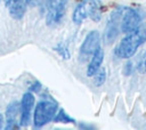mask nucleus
<instances>
[{"mask_svg":"<svg viewBox=\"0 0 146 130\" xmlns=\"http://www.w3.org/2000/svg\"><path fill=\"white\" fill-rule=\"evenodd\" d=\"M146 40V31L136 30L133 32L127 33V35L120 41L115 49V54L120 58H130L132 57L139 46Z\"/></svg>","mask_w":146,"mask_h":130,"instance_id":"f257e3e1","label":"nucleus"},{"mask_svg":"<svg viewBox=\"0 0 146 130\" xmlns=\"http://www.w3.org/2000/svg\"><path fill=\"white\" fill-rule=\"evenodd\" d=\"M57 111V104L50 100H41L36 104L34 109L33 123L35 128L43 127L47 124L54 116Z\"/></svg>","mask_w":146,"mask_h":130,"instance_id":"f03ea898","label":"nucleus"},{"mask_svg":"<svg viewBox=\"0 0 146 130\" xmlns=\"http://www.w3.org/2000/svg\"><path fill=\"white\" fill-rule=\"evenodd\" d=\"M68 0H46V22L48 25L58 24L66 10V5Z\"/></svg>","mask_w":146,"mask_h":130,"instance_id":"7ed1b4c3","label":"nucleus"},{"mask_svg":"<svg viewBox=\"0 0 146 130\" xmlns=\"http://www.w3.org/2000/svg\"><path fill=\"white\" fill-rule=\"evenodd\" d=\"M100 44V35L98 31H91L88 33V35L86 36L84 41L81 44L80 48V59L87 60L90 56H92V54L99 48Z\"/></svg>","mask_w":146,"mask_h":130,"instance_id":"20e7f679","label":"nucleus"},{"mask_svg":"<svg viewBox=\"0 0 146 130\" xmlns=\"http://www.w3.org/2000/svg\"><path fill=\"white\" fill-rule=\"evenodd\" d=\"M140 24V15L132 8H123L121 14V31L130 33L138 30Z\"/></svg>","mask_w":146,"mask_h":130,"instance_id":"39448f33","label":"nucleus"},{"mask_svg":"<svg viewBox=\"0 0 146 130\" xmlns=\"http://www.w3.org/2000/svg\"><path fill=\"white\" fill-rule=\"evenodd\" d=\"M6 129H16L19 127L21 117V105L18 101H13L6 109Z\"/></svg>","mask_w":146,"mask_h":130,"instance_id":"423d86ee","label":"nucleus"},{"mask_svg":"<svg viewBox=\"0 0 146 130\" xmlns=\"http://www.w3.org/2000/svg\"><path fill=\"white\" fill-rule=\"evenodd\" d=\"M34 104V96L32 92H25L21 100V117L19 125H27L31 119V109Z\"/></svg>","mask_w":146,"mask_h":130,"instance_id":"0eeeda50","label":"nucleus"},{"mask_svg":"<svg viewBox=\"0 0 146 130\" xmlns=\"http://www.w3.org/2000/svg\"><path fill=\"white\" fill-rule=\"evenodd\" d=\"M13 18L21 19L25 14V0H3Z\"/></svg>","mask_w":146,"mask_h":130,"instance_id":"6e6552de","label":"nucleus"},{"mask_svg":"<svg viewBox=\"0 0 146 130\" xmlns=\"http://www.w3.org/2000/svg\"><path fill=\"white\" fill-rule=\"evenodd\" d=\"M103 59H104V51L103 49L99 47L94 54H92V58L88 65V68H87V75L88 76H94V74L98 71V68L102 66V63H103Z\"/></svg>","mask_w":146,"mask_h":130,"instance_id":"1a4fd4ad","label":"nucleus"},{"mask_svg":"<svg viewBox=\"0 0 146 130\" xmlns=\"http://www.w3.org/2000/svg\"><path fill=\"white\" fill-rule=\"evenodd\" d=\"M87 16H89V14H88V1L83 0L80 3H78L76 7L74 8L72 19L75 24H81L87 18Z\"/></svg>","mask_w":146,"mask_h":130,"instance_id":"9d476101","label":"nucleus"},{"mask_svg":"<svg viewBox=\"0 0 146 130\" xmlns=\"http://www.w3.org/2000/svg\"><path fill=\"white\" fill-rule=\"evenodd\" d=\"M88 1V14L90 18L95 22H98L102 17L100 3L97 0H87Z\"/></svg>","mask_w":146,"mask_h":130,"instance_id":"9b49d317","label":"nucleus"},{"mask_svg":"<svg viewBox=\"0 0 146 130\" xmlns=\"http://www.w3.org/2000/svg\"><path fill=\"white\" fill-rule=\"evenodd\" d=\"M94 75H95L94 82H95L96 86H102L105 82V80H106V71H105L104 67H99L98 71Z\"/></svg>","mask_w":146,"mask_h":130,"instance_id":"f8f14e48","label":"nucleus"},{"mask_svg":"<svg viewBox=\"0 0 146 130\" xmlns=\"http://www.w3.org/2000/svg\"><path fill=\"white\" fill-rule=\"evenodd\" d=\"M55 121H56V122H62V123H74V120H73L72 117H70V116L64 112V109H59V113L56 115Z\"/></svg>","mask_w":146,"mask_h":130,"instance_id":"ddd939ff","label":"nucleus"},{"mask_svg":"<svg viewBox=\"0 0 146 130\" xmlns=\"http://www.w3.org/2000/svg\"><path fill=\"white\" fill-rule=\"evenodd\" d=\"M55 49L57 50V52H58V54H59L64 59H68V58H70V51H68V49H67L64 44L59 43Z\"/></svg>","mask_w":146,"mask_h":130,"instance_id":"4468645a","label":"nucleus"},{"mask_svg":"<svg viewBox=\"0 0 146 130\" xmlns=\"http://www.w3.org/2000/svg\"><path fill=\"white\" fill-rule=\"evenodd\" d=\"M40 2V0H25V3L29 6H35Z\"/></svg>","mask_w":146,"mask_h":130,"instance_id":"2eb2a0df","label":"nucleus"},{"mask_svg":"<svg viewBox=\"0 0 146 130\" xmlns=\"http://www.w3.org/2000/svg\"><path fill=\"white\" fill-rule=\"evenodd\" d=\"M41 87V84L39 83V82H35V84L34 86H32L31 87V90H33V91H38L39 90V88Z\"/></svg>","mask_w":146,"mask_h":130,"instance_id":"dca6fc26","label":"nucleus"},{"mask_svg":"<svg viewBox=\"0 0 146 130\" xmlns=\"http://www.w3.org/2000/svg\"><path fill=\"white\" fill-rule=\"evenodd\" d=\"M2 125H3V116L2 114H0V129L2 128Z\"/></svg>","mask_w":146,"mask_h":130,"instance_id":"f3484780","label":"nucleus"},{"mask_svg":"<svg viewBox=\"0 0 146 130\" xmlns=\"http://www.w3.org/2000/svg\"><path fill=\"white\" fill-rule=\"evenodd\" d=\"M144 67H145V71H146V57H145V60H144Z\"/></svg>","mask_w":146,"mask_h":130,"instance_id":"a211bd4d","label":"nucleus"}]
</instances>
